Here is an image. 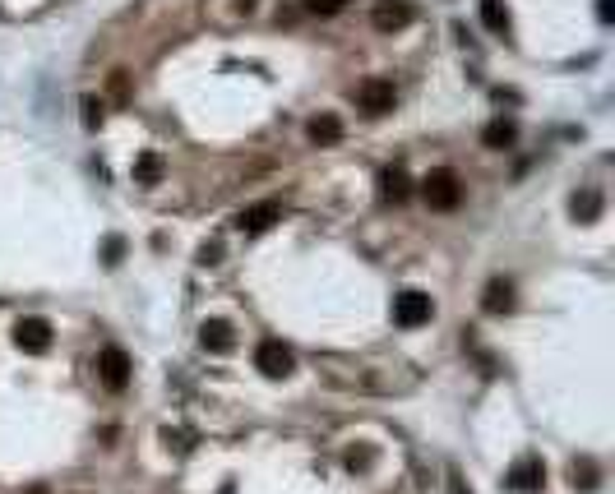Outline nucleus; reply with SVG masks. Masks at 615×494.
Instances as JSON below:
<instances>
[{
    "label": "nucleus",
    "mask_w": 615,
    "mask_h": 494,
    "mask_svg": "<svg viewBox=\"0 0 615 494\" xmlns=\"http://www.w3.org/2000/svg\"><path fill=\"white\" fill-rule=\"evenodd\" d=\"M357 102H361L366 116H389L394 102H398V93H394L389 79H366V84L357 89Z\"/></svg>",
    "instance_id": "obj_4"
},
{
    "label": "nucleus",
    "mask_w": 615,
    "mask_h": 494,
    "mask_svg": "<svg viewBox=\"0 0 615 494\" xmlns=\"http://www.w3.org/2000/svg\"><path fill=\"white\" fill-rule=\"evenodd\" d=\"M569 209H573V222H597L601 218V190H579L569 199Z\"/></svg>",
    "instance_id": "obj_13"
},
{
    "label": "nucleus",
    "mask_w": 615,
    "mask_h": 494,
    "mask_svg": "<svg viewBox=\"0 0 615 494\" xmlns=\"http://www.w3.org/2000/svg\"><path fill=\"white\" fill-rule=\"evenodd\" d=\"M370 23H375L379 33H398V28L412 23V5H407V0H375Z\"/></svg>",
    "instance_id": "obj_7"
},
{
    "label": "nucleus",
    "mask_w": 615,
    "mask_h": 494,
    "mask_svg": "<svg viewBox=\"0 0 615 494\" xmlns=\"http://www.w3.org/2000/svg\"><path fill=\"white\" fill-rule=\"evenodd\" d=\"M121 255H126V240L111 236V240H107V264H121Z\"/></svg>",
    "instance_id": "obj_22"
},
{
    "label": "nucleus",
    "mask_w": 615,
    "mask_h": 494,
    "mask_svg": "<svg viewBox=\"0 0 615 494\" xmlns=\"http://www.w3.org/2000/svg\"><path fill=\"white\" fill-rule=\"evenodd\" d=\"M255 365H259V375H264V379H287L292 369H296V356H292V347H287V342L268 338V342H259Z\"/></svg>",
    "instance_id": "obj_2"
},
{
    "label": "nucleus",
    "mask_w": 615,
    "mask_h": 494,
    "mask_svg": "<svg viewBox=\"0 0 615 494\" xmlns=\"http://www.w3.org/2000/svg\"><path fill=\"white\" fill-rule=\"evenodd\" d=\"M542 480H546V467L536 462V458H523V462L505 476V485L518 489V494H536V489H542Z\"/></svg>",
    "instance_id": "obj_10"
},
{
    "label": "nucleus",
    "mask_w": 615,
    "mask_h": 494,
    "mask_svg": "<svg viewBox=\"0 0 615 494\" xmlns=\"http://www.w3.org/2000/svg\"><path fill=\"white\" fill-rule=\"evenodd\" d=\"M28 494H47V489H42V485H37V489H28Z\"/></svg>",
    "instance_id": "obj_26"
},
{
    "label": "nucleus",
    "mask_w": 615,
    "mask_h": 494,
    "mask_svg": "<svg viewBox=\"0 0 615 494\" xmlns=\"http://www.w3.org/2000/svg\"><path fill=\"white\" fill-rule=\"evenodd\" d=\"M79 102H84V126L98 130V126H102V107H98V98H79Z\"/></svg>",
    "instance_id": "obj_20"
},
{
    "label": "nucleus",
    "mask_w": 615,
    "mask_h": 494,
    "mask_svg": "<svg viewBox=\"0 0 615 494\" xmlns=\"http://www.w3.org/2000/svg\"><path fill=\"white\" fill-rule=\"evenodd\" d=\"M421 194H426V203H431V209H440V213H449V209L463 203V185H458L453 172H431L426 185H421Z\"/></svg>",
    "instance_id": "obj_3"
},
{
    "label": "nucleus",
    "mask_w": 615,
    "mask_h": 494,
    "mask_svg": "<svg viewBox=\"0 0 615 494\" xmlns=\"http://www.w3.org/2000/svg\"><path fill=\"white\" fill-rule=\"evenodd\" d=\"M98 379H102L111 393H121V388L130 384V356H126L121 347H107V351L98 356Z\"/></svg>",
    "instance_id": "obj_5"
},
{
    "label": "nucleus",
    "mask_w": 615,
    "mask_h": 494,
    "mask_svg": "<svg viewBox=\"0 0 615 494\" xmlns=\"http://www.w3.org/2000/svg\"><path fill=\"white\" fill-rule=\"evenodd\" d=\"M379 194H384V199H394V203H403V199L412 194L407 172H398V167H384V172H379Z\"/></svg>",
    "instance_id": "obj_14"
},
{
    "label": "nucleus",
    "mask_w": 615,
    "mask_h": 494,
    "mask_svg": "<svg viewBox=\"0 0 615 494\" xmlns=\"http://www.w3.org/2000/svg\"><path fill=\"white\" fill-rule=\"evenodd\" d=\"M481 23L495 37H509V5H505V0H481Z\"/></svg>",
    "instance_id": "obj_16"
},
{
    "label": "nucleus",
    "mask_w": 615,
    "mask_h": 494,
    "mask_svg": "<svg viewBox=\"0 0 615 494\" xmlns=\"http://www.w3.org/2000/svg\"><path fill=\"white\" fill-rule=\"evenodd\" d=\"M342 5H348V0H305V10H311V14H324V19L338 14Z\"/></svg>",
    "instance_id": "obj_19"
},
{
    "label": "nucleus",
    "mask_w": 615,
    "mask_h": 494,
    "mask_svg": "<svg viewBox=\"0 0 615 494\" xmlns=\"http://www.w3.org/2000/svg\"><path fill=\"white\" fill-rule=\"evenodd\" d=\"M200 264H218V245H204V250H200Z\"/></svg>",
    "instance_id": "obj_25"
},
{
    "label": "nucleus",
    "mask_w": 615,
    "mask_h": 494,
    "mask_svg": "<svg viewBox=\"0 0 615 494\" xmlns=\"http://www.w3.org/2000/svg\"><path fill=\"white\" fill-rule=\"evenodd\" d=\"M514 139H518V130L509 126V120H490V126L481 130V144H486V148H514Z\"/></svg>",
    "instance_id": "obj_17"
},
{
    "label": "nucleus",
    "mask_w": 615,
    "mask_h": 494,
    "mask_svg": "<svg viewBox=\"0 0 615 494\" xmlns=\"http://www.w3.org/2000/svg\"><path fill=\"white\" fill-rule=\"evenodd\" d=\"M278 218H283V203H278V199H264V203H255L250 213H241V231H246V236H264Z\"/></svg>",
    "instance_id": "obj_9"
},
{
    "label": "nucleus",
    "mask_w": 615,
    "mask_h": 494,
    "mask_svg": "<svg viewBox=\"0 0 615 494\" xmlns=\"http://www.w3.org/2000/svg\"><path fill=\"white\" fill-rule=\"evenodd\" d=\"M435 319V301L426 292H416V286H403L394 296V323L398 328H426Z\"/></svg>",
    "instance_id": "obj_1"
},
{
    "label": "nucleus",
    "mask_w": 615,
    "mask_h": 494,
    "mask_svg": "<svg viewBox=\"0 0 615 494\" xmlns=\"http://www.w3.org/2000/svg\"><path fill=\"white\" fill-rule=\"evenodd\" d=\"M597 19H601V23L615 19V0H597Z\"/></svg>",
    "instance_id": "obj_23"
},
{
    "label": "nucleus",
    "mask_w": 615,
    "mask_h": 494,
    "mask_svg": "<svg viewBox=\"0 0 615 494\" xmlns=\"http://www.w3.org/2000/svg\"><path fill=\"white\" fill-rule=\"evenodd\" d=\"M370 458H375V452H370L366 443H361V448H348V467H352V471H357V467H370Z\"/></svg>",
    "instance_id": "obj_21"
},
{
    "label": "nucleus",
    "mask_w": 615,
    "mask_h": 494,
    "mask_svg": "<svg viewBox=\"0 0 615 494\" xmlns=\"http://www.w3.org/2000/svg\"><path fill=\"white\" fill-rule=\"evenodd\" d=\"M200 342H204V351H232L237 347V328L227 323V319H209L204 328H200Z\"/></svg>",
    "instance_id": "obj_11"
},
{
    "label": "nucleus",
    "mask_w": 615,
    "mask_h": 494,
    "mask_svg": "<svg viewBox=\"0 0 615 494\" xmlns=\"http://www.w3.org/2000/svg\"><path fill=\"white\" fill-rule=\"evenodd\" d=\"M135 181H144V185L163 181V157H158V153H139V162H135Z\"/></svg>",
    "instance_id": "obj_18"
},
{
    "label": "nucleus",
    "mask_w": 615,
    "mask_h": 494,
    "mask_svg": "<svg viewBox=\"0 0 615 494\" xmlns=\"http://www.w3.org/2000/svg\"><path fill=\"white\" fill-rule=\"evenodd\" d=\"M14 347L28 356H42L51 347V323L47 319H19L14 323Z\"/></svg>",
    "instance_id": "obj_6"
},
{
    "label": "nucleus",
    "mask_w": 615,
    "mask_h": 494,
    "mask_svg": "<svg viewBox=\"0 0 615 494\" xmlns=\"http://www.w3.org/2000/svg\"><path fill=\"white\" fill-rule=\"evenodd\" d=\"M569 485L579 489V494H592V489L601 485V471H597V462H592V458H579V462L569 467Z\"/></svg>",
    "instance_id": "obj_15"
},
{
    "label": "nucleus",
    "mask_w": 615,
    "mask_h": 494,
    "mask_svg": "<svg viewBox=\"0 0 615 494\" xmlns=\"http://www.w3.org/2000/svg\"><path fill=\"white\" fill-rule=\"evenodd\" d=\"M481 305H486V314H509V310H514V286H509L505 277L486 282V292H481Z\"/></svg>",
    "instance_id": "obj_12"
},
{
    "label": "nucleus",
    "mask_w": 615,
    "mask_h": 494,
    "mask_svg": "<svg viewBox=\"0 0 615 494\" xmlns=\"http://www.w3.org/2000/svg\"><path fill=\"white\" fill-rule=\"evenodd\" d=\"M305 139H311V144H320V148H333V144L342 139V120H338L333 111H320V116H311V120H305Z\"/></svg>",
    "instance_id": "obj_8"
},
{
    "label": "nucleus",
    "mask_w": 615,
    "mask_h": 494,
    "mask_svg": "<svg viewBox=\"0 0 615 494\" xmlns=\"http://www.w3.org/2000/svg\"><path fill=\"white\" fill-rule=\"evenodd\" d=\"M449 494H472V489L463 485V476H458V471H449Z\"/></svg>",
    "instance_id": "obj_24"
}]
</instances>
